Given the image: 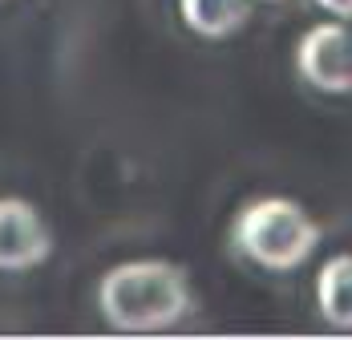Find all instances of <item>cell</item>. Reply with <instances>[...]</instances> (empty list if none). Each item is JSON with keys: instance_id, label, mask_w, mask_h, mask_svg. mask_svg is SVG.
I'll list each match as a JSON object with an SVG mask.
<instances>
[{"instance_id": "obj_1", "label": "cell", "mask_w": 352, "mask_h": 340, "mask_svg": "<svg viewBox=\"0 0 352 340\" xmlns=\"http://www.w3.org/2000/svg\"><path fill=\"white\" fill-rule=\"evenodd\" d=\"M98 312L118 332H166L195 312V292L170 259H126L98 279Z\"/></svg>"}, {"instance_id": "obj_2", "label": "cell", "mask_w": 352, "mask_h": 340, "mask_svg": "<svg viewBox=\"0 0 352 340\" xmlns=\"http://www.w3.org/2000/svg\"><path fill=\"white\" fill-rule=\"evenodd\" d=\"M231 243L243 259L267 268V272H296L320 247V223L300 203L267 195V199L247 203L235 215Z\"/></svg>"}, {"instance_id": "obj_3", "label": "cell", "mask_w": 352, "mask_h": 340, "mask_svg": "<svg viewBox=\"0 0 352 340\" xmlns=\"http://www.w3.org/2000/svg\"><path fill=\"white\" fill-rule=\"evenodd\" d=\"M296 73L320 94H352V33L340 21L312 25L296 45Z\"/></svg>"}, {"instance_id": "obj_4", "label": "cell", "mask_w": 352, "mask_h": 340, "mask_svg": "<svg viewBox=\"0 0 352 340\" xmlns=\"http://www.w3.org/2000/svg\"><path fill=\"white\" fill-rule=\"evenodd\" d=\"M53 255V231L45 215L21 195L0 199V272H33Z\"/></svg>"}, {"instance_id": "obj_5", "label": "cell", "mask_w": 352, "mask_h": 340, "mask_svg": "<svg viewBox=\"0 0 352 340\" xmlns=\"http://www.w3.org/2000/svg\"><path fill=\"white\" fill-rule=\"evenodd\" d=\"M316 308L332 328L352 332V255L349 251L324 259V268L316 272Z\"/></svg>"}, {"instance_id": "obj_6", "label": "cell", "mask_w": 352, "mask_h": 340, "mask_svg": "<svg viewBox=\"0 0 352 340\" xmlns=\"http://www.w3.org/2000/svg\"><path fill=\"white\" fill-rule=\"evenodd\" d=\"M178 12L190 33L223 41V36H235L251 21V0H178Z\"/></svg>"}, {"instance_id": "obj_7", "label": "cell", "mask_w": 352, "mask_h": 340, "mask_svg": "<svg viewBox=\"0 0 352 340\" xmlns=\"http://www.w3.org/2000/svg\"><path fill=\"white\" fill-rule=\"evenodd\" d=\"M316 4L336 21H352V0H316Z\"/></svg>"}, {"instance_id": "obj_8", "label": "cell", "mask_w": 352, "mask_h": 340, "mask_svg": "<svg viewBox=\"0 0 352 340\" xmlns=\"http://www.w3.org/2000/svg\"><path fill=\"white\" fill-rule=\"evenodd\" d=\"M267 4H280V0H267Z\"/></svg>"}]
</instances>
